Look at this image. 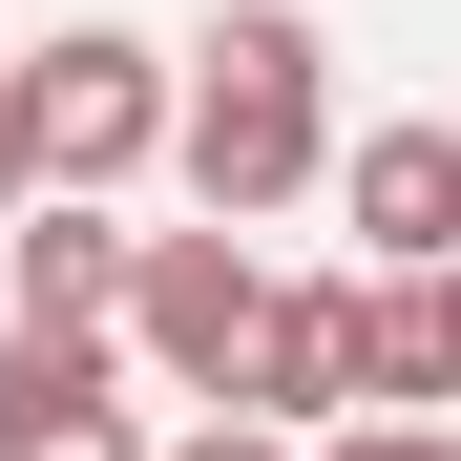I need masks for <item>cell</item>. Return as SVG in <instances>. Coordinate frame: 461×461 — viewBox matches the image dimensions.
Here are the masks:
<instances>
[{
	"label": "cell",
	"instance_id": "1",
	"mask_svg": "<svg viewBox=\"0 0 461 461\" xmlns=\"http://www.w3.org/2000/svg\"><path fill=\"white\" fill-rule=\"evenodd\" d=\"M168 168H189L210 230H273L336 168V42H315V0H210V42L168 63Z\"/></svg>",
	"mask_w": 461,
	"mask_h": 461
},
{
	"label": "cell",
	"instance_id": "2",
	"mask_svg": "<svg viewBox=\"0 0 461 461\" xmlns=\"http://www.w3.org/2000/svg\"><path fill=\"white\" fill-rule=\"evenodd\" d=\"M252 230H147L126 252V315H105V357H126V399H210L230 420V357H252Z\"/></svg>",
	"mask_w": 461,
	"mask_h": 461
},
{
	"label": "cell",
	"instance_id": "3",
	"mask_svg": "<svg viewBox=\"0 0 461 461\" xmlns=\"http://www.w3.org/2000/svg\"><path fill=\"white\" fill-rule=\"evenodd\" d=\"M22 168L42 189H126V168H168V42H126V22H63L22 63Z\"/></svg>",
	"mask_w": 461,
	"mask_h": 461
},
{
	"label": "cell",
	"instance_id": "4",
	"mask_svg": "<svg viewBox=\"0 0 461 461\" xmlns=\"http://www.w3.org/2000/svg\"><path fill=\"white\" fill-rule=\"evenodd\" d=\"M230 420H273V440H336V420H357V273H273V294H252Z\"/></svg>",
	"mask_w": 461,
	"mask_h": 461
},
{
	"label": "cell",
	"instance_id": "5",
	"mask_svg": "<svg viewBox=\"0 0 461 461\" xmlns=\"http://www.w3.org/2000/svg\"><path fill=\"white\" fill-rule=\"evenodd\" d=\"M315 189L357 210V273H440V252H461V126H440V105L357 126V147H336Z\"/></svg>",
	"mask_w": 461,
	"mask_h": 461
},
{
	"label": "cell",
	"instance_id": "6",
	"mask_svg": "<svg viewBox=\"0 0 461 461\" xmlns=\"http://www.w3.org/2000/svg\"><path fill=\"white\" fill-rule=\"evenodd\" d=\"M0 461H147V399L105 336H22L0 315Z\"/></svg>",
	"mask_w": 461,
	"mask_h": 461
},
{
	"label": "cell",
	"instance_id": "7",
	"mask_svg": "<svg viewBox=\"0 0 461 461\" xmlns=\"http://www.w3.org/2000/svg\"><path fill=\"white\" fill-rule=\"evenodd\" d=\"M126 252H147V230H105L85 189H42L22 230H0V294H22V336H105V315H126Z\"/></svg>",
	"mask_w": 461,
	"mask_h": 461
},
{
	"label": "cell",
	"instance_id": "8",
	"mask_svg": "<svg viewBox=\"0 0 461 461\" xmlns=\"http://www.w3.org/2000/svg\"><path fill=\"white\" fill-rule=\"evenodd\" d=\"M294 461H461L440 420H336V440H294Z\"/></svg>",
	"mask_w": 461,
	"mask_h": 461
},
{
	"label": "cell",
	"instance_id": "9",
	"mask_svg": "<svg viewBox=\"0 0 461 461\" xmlns=\"http://www.w3.org/2000/svg\"><path fill=\"white\" fill-rule=\"evenodd\" d=\"M147 461H294L273 420H189V440H147Z\"/></svg>",
	"mask_w": 461,
	"mask_h": 461
},
{
	"label": "cell",
	"instance_id": "10",
	"mask_svg": "<svg viewBox=\"0 0 461 461\" xmlns=\"http://www.w3.org/2000/svg\"><path fill=\"white\" fill-rule=\"evenodd\" d=\"M0 210H42V168H22V42H0Z\"/></svg>",
	"mask_w": 461,
	"mask_h": 461
}]
</instances>
